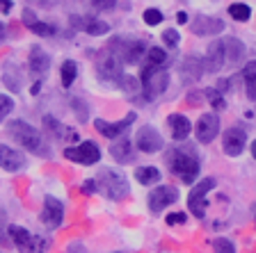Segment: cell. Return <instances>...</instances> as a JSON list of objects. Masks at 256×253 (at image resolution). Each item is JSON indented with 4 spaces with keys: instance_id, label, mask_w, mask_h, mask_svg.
Here are the masks:
<instances>
[{
    "instance_id": "obj_1",
    "label": "cell",
    "mask_w": 256,
    "mask_h": 253,
    "mask_svg": "<svg viewBox=\"0 0 256 253\" xmlns=\"http://www.w3.org/2000/svg\"><path fill=\"white\" fill-rule=\"evenodd\" d=\"M7 130H10V135L21 144L26 151H30V153H34V155H42V158H48V146L44 144L37 128H32L30 123L16 119V121H12L10 126H7Z\"/></svg>"
},
{
    "instance_id": "obj_2",
    "label": "cell",
    "mask_w": 256,
    "mask_h": 253,
    "mask_svg": "<svg viewBox=\"0 0 256 253\" xmlns=\"http://www.w3.org/2000/svg\"><path fill=\"white\" fill-rule=\"evenodd\" d=\"M96 185H98V190L112 201H122L128 196L130 187H128V180L122 171L117 169H110V167H103L98 169V174H96Z\"/></svg>"
},
{
    "instance_id": "obj_3",
    "label": "cell",
    "mask_w": 256,
    "mask_h": 253,
    "mask_svg": "<svg viewBox=\"0 0 256 253\" xmlns=\"http://www.w3.org/2000/svg\"><path fill=\"white\" fill-rule=\"evenodd\" d=\"M167 164H170L172 174L178 176L188 185L194 183L199 176V160L188 151H181V148H174V151L167 153Z\"/></svg>"
},
{
    "instance_id": "obj_4",
    "label": "cell",
    "mask_w": 256,
    "mask_h": 253,
    "mask_svg": "<svg viewBox=\"0 0 256 253\" xmlns=\"http://www.w3.org/2000/svg\"><path fill=\"white\" fill-rule=\"evenodd\" d=\"M140 82H142V91L146 100L158 98L160 94H165L167 84H170V73L162 66H144L140 73Z\"/></svg>"
},
{
    "instance_id": "obj_5",
    "label": "cell",
    "mask_w": 256,
    "mask_h": 253,
    "mask_svg": "<svg viewBox=\"0 0 256 253\" xmlns=\"http://www.w3.org/2000/svg\"><path fill=\"white\" fill-rule=\"evenodd\" d=\"M213 187H215V178H204V180H199L190 190V194H188V208H190V212L194 217H199V219L206 217V208H208L206 194L213 190Z\"/></svg>"
},
{
    "instance_id": "obj_6",
    "label": "cell",
    "mask_w": 256,
    "mask_h": 253,
    "mask_svg": "<svg viewBox=\"0 0 256 253\" xmlns=\"http://www.w3.org/2000/svg\"><path fill=\"white\" fill-rule=\"evenodd\" d=\"M64 158L71 160V162H78V164L90 167V164H96L98 160H101V148L96 146L92 139H87V142H80L78 146L64 148Z\"/></svg>"
},
{
    "instance_id": "obj_7",
    "label": "cell",
    "mask_w": 256,
    "mask_h": 253,
    "mask_svg": "<svg viewBox=\"0 0 256 253\" xmlns=\"http://www.w3.org/2000/svg\"><path fill=\"white\" fill-rule=\"evenodd\" d=\"M245 146H247V132H245V128L234 126V128H229V130L224 132L222 148H224V153L229 155V158H238V155L245 151Z\"/></svg>"
},
{
    "instance_id": "obj_8",
    "label": "cell",
    "mask_w": 256,
    "mask_h": 253,
    "mask_svg": "<svg viewBox=\"0 0 256 253\" xmlns=\"http://www.w3.org/2000/svg\"><path fill=\"white\" fill-rule=\"evenodd\" d=\"M194 135H197L199 144H210L220 135V116L213 114V112L202 114L197 126H194Z\"/></svg>"
},
{
    "instance_id": "obj_9",
    "label": "cell",
    "mask_w": 256,
    "mask_h": 253,
    "mask_svg": "<svg viewBox=\"0 0 256 253\" xmlns=\"http://www.w3.org/2000/svg\"><path fill=\"white\" fill-rule=\"evenodd\" d=\"M178 201V190L172 185H160L149 194V210L151 212H162L167 206Z\"/></svg>"
},
{
    "instance_id": "obj_10",
    "label": "cell",
    "mask_w": 256,
    "mask_h": 253,
    "mask_svg": "<svg viewBox=\"0 0 256 253\" xmlns=\"http://www.w3.org/2000/svg\"><path fill=\"white\" fill-rule=\"evenodd\" d=\"M122 62L124 59L119 57L117 53H103L101 57H98V75H101L103 80H112V82H119V78L124 75L122 71Z\"/></svg>"
},
{
    "instance_id": "obj_11",
    "label": "cell",
    "mask_w": 256,
    "mask_h": 253,
    "mask_svg": "<svg viewBox=\"0 0 256 253\" xmlns=\"http://www.w3.org/2000/svg\"><path fill=\"white\" fill-rule=\"evenodd\" d=\"M39 219H42V224L46 228L62 226V222H64V206L60 203L58 199L48 196V199L44 201V208H42V215H39Z\"/></svg>"
},
{
    "instance_id": "obj_12",
    "label": "cell",
    "mask_w": 256,
    "mask_h": 253,
    "mask_svg": "<svg viewBox=\"0 0 256 253\" xmlns=\"http://www.w3.org/2000/svg\"><path fill=\"white\" fill-rule=\"evenodd\" d=\"M135 144H138V148L142 153H158L162 148V137H160V132L154 126H142L138 130Z\"/></svg>"
},
{
    "instance_id": "obj_13",
    "label": "cell",
    "mask_w": 256,
    "mask_h": 253,
    "mask_svg": "<svg viewBox=\"0 0 256 253\" xmlns=\"http://www.w3.org/2000/svg\"><path fill=\"white\" fill-rule=\"evenodd\" d=\"M133 121H135V112H130V114L124 116L122 121H117V123H108V121H103V119H94V128L101 132L103 137H108V139H119L124 132L130 128V123H133Z\"/></svg>"
},
{
    "instance_id": "obj_14",
    "label": "cell",
    "mask_w": 256,
    "mask_h": 253,
    "mask_svg": "<svg viewBox=\"0 0 256 253\" xmlns=\"http://www.w3.org/2000/svg\"><path fill=\"white\" fill-rule=\"evenodd\" d=\"M190 27L192 34H197V37H213V34H220L224 30V21L215 18V16H197Z\"/></svg>"
},
{
    "instance_id": "obj_15",
    "label": "cell",
    "mask_w": 256,
    "mask_h": 253,
    "mask_svg": "<svg viewBox=\"0 0 256 253\" xmlns=\"http://www.w3.org/2000/svg\"><path fill=\"white\" fill-rule=\"evenodd\" d=\"M119 46L122 48L114 50V53H117L126 64H138L144 55L149 53V50H146V43L140 41V39H133V41H119Z\"/></svg>"
},
{
    "instance_id": "obj_16",
    "label": "cell",
    "mask_w": 256,
    "mask_h": 253,
    "mask_svg": "<svg viewBox=\"0 0 256 253\" xmlns=\"http://www.w3.org/2000/svg\"><path fill=\"white\" fill-rule=\"evenodd\" d=\"M10 238L12 242H14V247L18 249L21 253H34L37 251V240H34V235H32L28 228L23 226H10Z\"/></svg>"
},
{
    "instance_id": "obj_17",
    "label": "cell",
    "mask_w": 256,
    "mask_h": 253,
    "mask_svg": "<svg viewBox=\"0 0 256 253\" xmlns=\"http://www.w3.org/2000/svg\"><path fill=\"white\" fill-rule=\"evenodd\" d=\"M26 167V158L23 153H18L16 148L12 146H5V144H0V169H5L10 174H16V171H21Z\"/></svg>"
},
{
    "instance_id": "obj_18",
    "label": "cell",
    "mask_w": 256,
    "mask_h": 253,
    "mask_svg": "<svg viewBox=\"0 0 256 253\" xmlns=\"http://www.w3.org/2000/svg\"><path fill=\"white\" fill-rule=\"evenodd\" d=\"M206 71H210V73H215V71H220L226 64V53H224V39H218V41H213L210 46H208L206 50Z\"/></svg>"
},
{
    "instance_id": "obj_19",
    "label": "cell",
    "mask_w": 256,
    "mask_h": 253,
    "mask_svg": "<svg viewBox=\"0 0 256 253\" xmlns=\"http://www.w3.org/2000/svg\"><path fill=\"white\" fill-rule=\"evenodd\" d=\"M206 71V62H204L202 57H194V55H190V57L183 59L181 64V78L186 84L190 82H197L199 78H202V73Z\"/></svg>"
},
{
    "instance_id": "obj_20",
    "label": "cell",
    "mask_w": 256,
    "mask_h": 253,
    "mask_svg": "<svg viewBox=\"0 0 256 253\" xmlns=\"http://www.w3.org/2000/svg\"><path fill=\"white\" fill-rule=\"evenodd\" d=\"M167 126H170L172 137H174L176 142L188 139V135L192 132V123L188 121V116H183V114H170L167 116Z\"/></svg>"
},
{
    "instance_id": "obj_21",
    "label": "cell",
    "mask_w": 256,
    "mask_h": 253,
    "mask_svg": "<svg viewBox=\"0 0 256 253\" xmlns=\"http://www.w3.org/2000/svg\"><path fill=\"white\" fill-rule=\"evenodd\" d=\"M110 155L117 160V162H122V164L133 162V160H135V151H133V144H130V139H126V137L117 139V142L110 146Z\"/></svg>"
},
{
    "instance_id": "obj_22",
    "label": "cell",
    "mask_w": 256,
    "mask_h": 253,
    "mask_svg": "<svg viewBox=\"0 0 256 253\" xmlns=\"http://www.w3.org/2000/svg\"><path fill=\"white\" fill-rule=\"evenodd\" d=\"M224 53H226V62L229 64H238V62L245 59L247 48H245V43L240 41V39L229 37V39H224Z\"/></svg>"
},
{
    "instance_id": "obj_23",
    "label": "cell",
    "mask_w": 256,
    "mask_h": 253,
    "mask_svg": "<svg viewBox=\"0 0 256 253\" xmlns=\"http://www.w3.org/2000/svg\"><path fill=\"white\" fill-rule=\"evenodd\" d=\"M28 64H30V71L34 75H44L48 71V66H50V57H48L46 53H44L42 48H32L30 50V57H28Z\"/></svg>"
},
{
    "instance_id": "obj_24",
    "label": "cell",
    "mask_w": 256,
    "mask_h": 253,
    "mask_svg": "<svg viewBox=\"0 0 256 253\" xmlns=\"http://www.w3.org/2000/svg\"><path fill=\"white\" fill-rule=\"evenodd\" d=\"M242 80H245L247 96H250L252 100H256V59L245 64V69H242Z\"/></svg>"
},
{
    "instance_id": "obj_25",
    "label": "cell",
    "mask_w": 256,
    "mask_h": 253,
    "mask_svg": "<svg viewBox=\"0 0 256 253\" xmlns=\"http://www.w3.org/2000/svg\"><path fill=\"white\" fill-rule=\"evenodd\" d=\"M135 180L140 185H154L160 180V171L156 167H138L135 169Z\"/></svg>"
},
{
    "instance_id": "obj_26",
    "label": "cell",
    "mask_w": 256,
    "mask_h": 253,
    "mask_svg": "<svg viewBox=\"0 0 256 253\" xmlns=\"http://www.w3.org/2000/svg\"><path fill=\"white\" fill-rule=\"evenodd\" d=\"M229 16L234 21L245 23V21H250L252 9H250V5H245V2H234V5H229Z\"/></svg>"
},
{
    "instance_id": "obj_27",
    "label": "cell",
    "mask_w": 256,
    "mask_h": 253,
    "mask_svg": "<svg viewBox=\"0 0 256 253\" xmlns=\"http://www.w3.org/2000/svg\"><path fill=\"white\" fill-rule=\"evenodd\" d=\"M76 75H78V64H76L74 59H66V62L62 64V84L64 87H71Z\"/></svg>"
},
{
    "instance_id": "obj_28",
    "label": "cell",
    "mask_w": 256,
    "mask_h": 253,
    "mask_svg": "<svg viewBox=\"0 0 256 253\" xmlns=\"http://www.w3.org/2000/svg\"><path fill=\"white\" fill-rule=\"evenodd\" d=\"M85 32L92 34V37H101V34H108V32H110V25H108L106 21H98V18H90Z\"/></svg>"
},
{
    "instance_id": "obj_29",
    "label": "cell",
    "mask_w": 256,
    "mask_h": 253,
    "mask_svg": "<svg viewBox=\"0 0 256 253\" xmlns=\"http://www.w3.org/2000/svg\"><path fill=\"white\" fill-rule=\"evenodd\" d=\"M167 62V53H165V48H149V53H146V64L149 66H162V64Z\"/></svg>"
},
{
    "instance_id": "obj_30",
    "label": "cell",
    "mask_w": 256,
    "mask_h": 253,
    "mask_svg": "<svg viewBox=\"0 0 256 253\" xmlns=\"http://www.w3.org/2000/svg\"><path fill=\"white\" fill-rule=\"evenodd\" d=\"M213 251L215 253H236V247L229 238H215L213 240Z\"/></svg>"
},
{
    "instance_id": "obj_31",
    "label": "cell",
    "mask_w": 256,
    "mask_h": 253,
    "mask_svg": "<svg viewBox=\"0 0 256 253\" xmlns=\"http://www.w3.org/2000/svg\"><path fill=\"white\" fill-rule=\"evenodd\" d=\"M119 87H122L124 91H128V94H133V91H138L140 89V82H138V78H133V75H126L124 73L122 78H119Z\"/></svg>"
},
{
    "instance_id": "obj_32",
    "label": "cell",
    "mask_w": 256,
    "mask_h": 253,
    "mask_svg": "<svg viewBox=\"0 0 256 253\" xmlns=\"http://www.w3.org/2000/svg\"><path fill=\"white\" fill-rule=\"evenodd\" d=\"M206 98L210 100V105H213L215 110H220V112L226 107V100L222 98V94H220L218 89H208V91H206Z\"/></svg>"
},
{
    "instance_id": "obj_33",
    "label": "cell",
    "mask_w": 256,
    "mask_h": 253,
    "mask_svg": "<svg viewBox=\"0 0 256 253\" xmlns=\"http://www.w3.org/2000/svg\"><path fill=\"white\" fill-rule=\"evenodd\" d=\"M142 18H144V23H146V25H158V23H162V11L151 7V9H144Z\"/></svg>"
},
{
    "instance_id": "obj_34",
    "label": "cell",
    "mask_w": 256,
    "mask_h": 253,
    "mask_svg": "<svg viewBox=\"0 0 256 253\" xmlns=\"http://www.w3.org/2000/svg\"><path fill=\"white\" fill-rule=\"evenodd\" d=\"M12 110H14V100L7 94H0V121H5Z\"/></svg>"
},
{
    "instance_id": "obj_35",
    "label": "cell",
    "mask_w": 256,
    "mask_h": 253,
    "mask_svg": "<svg viewBox=\"0 0 256 253\" xmlns=\"http://www.w3.org/2000/svg\"><path fill=\"white\" fill-rule=\"evenodd\" d=\"M44 126H46L48 132H53V135H62V132H66L62 123H60L58 119H53V116H44Z\"/></svg>"
},
{
    "instance_id": "obj_36",
    "label": "cell",
    "mask_w": 256,
    "mask_h": 253,
    "mask_svg": "<svg viewBox=\"0 0 256 253\" xmlns=\"http://www.w3.org/2000/svg\"><path fill=\"white\" fill-rule=\"evenodd\" d=\"M162 41H165V46L174 48V46H178V41H181V34H178L174 27H170V30L162 32Z\"/></svg>"
},
{
    "instance_id": "obj_37",
    "label": "cell",
    "mask_w": 256,
    "mask_h": 253,
    "mask_svg": "<svg viewBox=\"0 0 256 253\" xmlns=\"http://www.w3.org/2000/svg\"><path fill=\"white\" fill-rule=\"evenodd\" d=\"M71 107H74V112L78 114V121H87V103L80 98H74L71 100Z\"/></svg>"
},
{
    "instance_id": "obj_38",
    "label": "cell",
    "mask_w": 256,
    "mask_h": 253,
    "mask_svg": "<svg viewBox=\"0 0 256 253\" xmlns=\"http://www.w3.org/2000/svg\"><path fill=\"white\" fill-rule=\"evenodd\" d=\"M34 34H39V37H50V34H55V27L53 25H48V23H34V25L30 27Z\"/></svg>"
},
{
    "instance_id": "obj_39",
    "label": "cell",
    "mask_w": 256,
    "mask_h": 253,
    "mask_svg": "<svg viewBox=\"0 0 256 253\" xmlns=\"http://www.w3.org/2000/svg\"><path fill=\"white\" fill-rule=\"evenodd\" d=\"M90 2H92V7L98 11H108L117 5V0H90Z\"/></svg>"
},
{
    "instance_id": "obj_40",
    "label": "cell",
    "mask_w": 256,
    "mask_h": 253,
    "mask_svg": "<svg viewBox=\"0 0 256 253\" xmlns=\"http://www.w3.org/2000/svg\"><path fill=\"white\" fill-rule=\"evenodd\" d=\"M21 21H23V25L32 27V25H34V23H39V18H37V14H34V11H32V9H23Z\"/></svg>"
},
{
    "instance_id": "obj_41",
    "label": "cell",
    "mask_w": 256,
    "mask_h": 253,
    "mask_svg": "<svg viewBox=\"0 0 256 253\" xmlns=\"http://www.w3.org/2000/svg\"><path fill=\"white\" fill-rule=\"evenodd\" d=\"M188 217L183 215V212H172V215H167V224L170 226H176V224H186Z\"/></svg>"
},
{
    "instance_id": "obj_42",
    "label": "cell",
    "mask_w": 256,
    "mask_h": 253,
    "mask_svg": "<svg viewBox=\"0 0 256 253\" xmlns=\"http://www.w3.org/2000/svg\"><path fill=\"white\" fill-rule=\"evenodd\" d=\"M96 190H98V185H96V183H94V180H92V178L87 180L85 185H82V194H94Z\"/></svg>"
},
{
    "instance_id": "obj_43",
    "label": "cell",
    "mask_w": 256,
    "mask_h": 253,
    "mask_svg": "<svg viewBox=\"0 0 256 253\" xmlns=\"http://www.w3.org/2000/svg\"><path fill=\"white\" fill-rule=\"evenodd\" d=\"M69 253H87V249H85V244L82 242H74L69 247Z\"/></svg>"
},
{
    "instance_id": "obj_44",
    "label": "cell",
    "mask_w": 256,
    "mask_h": 253,
    "mask_svg": "<svg viewBox=\"0 0 256 253\" xmlns=\"http://www.w3.org/2000/svg\"><path fill=\"white\" fill-rule=\"evenodd\" d=\"M10 9H12V0H0V11H2V14H7Z\"/></svg>"
},
{
    "instance_id": "obj_45",
    "label": "cell",
    "mask_w": 256,
    "mask_h": 253,
    "mask_svg": "<svg viewBox=\"0 0 256 253\" xmlns=\"http://www.w3.org/2000/svg\"><path fill=\"white\" fill-rule=\"evenodd\" d=\"M176 21L181 23V25H183V23H188V14H186V11H178V14H176Z\"/></svg>"
},
{
    "instance_id": "obj_46",
    "label": "cell",
    "mask_w": 256,
    "mask_h": 253,
    "mask_svg": "<svg viewBox=\"0 0 256 253\" xmlns=\"http://www.w3.org/2000/svg\"><path fill=\"white\" fill-rule=\"evenodd\" d=\"M5 32H7V27H5V23H0V43L5 41Z\"/></svg>"
},
{
    "instance_id": "obj_47",
    "label": "cell",
    "mask_w": 256,
    "mask_h": 253,
    "mask_svg": "<svg viewBox=\"0 0 256 253\" xmlns=\"http://www.w3.org/2000/svg\"><path fill=\"white\" fill-rule=\"evenodd\" d=\"M39 89H42V84H39V82H34V84H32V94H34V96L39 94Z\"/></svg>"
},
{
    "instance_id": "obj_48",
    "label": "cell",
    "mask_w": 256,
    "mask_h": 253,
    "mask_svg": "<svg viewBox=\"0 0 256 253\" xmlns=\"http://www.w3.org/2000/svg\"><path fill=\"white\" fill-rule=\"evenodd\" d=\"M252 155H254V160H256V139L252 142Z\"/></svg>"
}]
</instances>
